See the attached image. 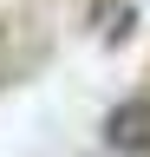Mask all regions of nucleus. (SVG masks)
<instances>
[{
  "instance_id": "f257e3e1",
  "label": "nucleus",
  "mask_w": 150,
  "mask_h": 157,
  "mask_svg": "<svg viewBox=\"0 0 150 157\" xmlns=\"http://www.w3.org/2000/svg\"><path fill=\"white\" fill-rule=\"evenodd\" d=\"M104 144L124 157H150V98H124L104 111Z\"/></svg>"
},
{
  "instance_id": "f03ea898",
  "label": "nucleus",
  "mask_w": 150,
  "mask_h": 157,
  "mask_svg": "<svg viewBox=\"0 0 150 157\" xmlns=\"http://www.w3.org/2000/svg\"><path fill=\"white\" fill-rule=\"evenodd\" d=\"M98 20H104V26H98L104 39H124V33H130V7H124V0H118V7H111V0H98Z\"/></svg>"
}]
</instances>
